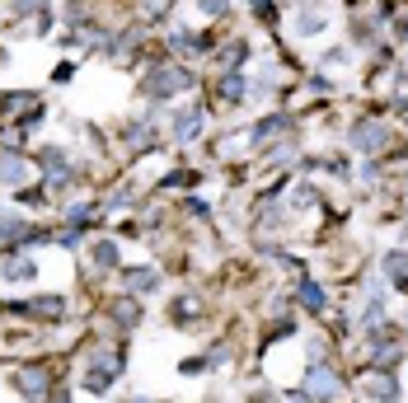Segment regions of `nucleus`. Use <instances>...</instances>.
Returning <instances> with one entry per match:
<instances>
[{
  "label": "nucleus",
  "instance_id": "16",
  "mask_svg": "<svg viewBox=\"0 0 408 403\" xmlns=\"http://www.w3.org/2000/svg\"><path fill=\"white\" fill-rule=\"evenodd\" d=\"M244 56H249V47H244V43H230L226 52H221V61H226V66L235 70V66H244Z\"/></svg>",
  "mask_w": 408,
  "mask_h": 403
},
{
  "label": "nucleus",
  "instance_id": "11",
  "mask_svg": "<svg viewBox=\"0 0 408 403\" xmlns=\"http://www.w3.org/2000/svg\"><path fill=\"white\" fill-rule=\"evenodd\" d=\"M244 90H249V85H244V80H239L235 70H230V75H221V99L239 103V99H244Z\"/></svg>",
  "mask_w": 408,
  "mask_h": 403
},
{
  "label": "nucleus",
  "instance_id": "13",
  "mask_svg": "<svg viewBox=\"0 0 408 403\" xmlns=\"http://www.w3.org/2000/svg\"><path fill=\"white\" fill-rule=\"evenodd\" d=\"M94 370H103V375H117V370H122V357H117V352H108V347H99V357H94Z\"/></svg>",
  "mask_w": 408,
  "mask_h": 403
},
{
  "label": "nucleus",
  "instance_id": "24",
  "mask_svg": "<svg viewBox=\"0 0 408 403\" xmlns=\"http://www.w3.org/2000/svg\"><path fill=\"white\" fill-rule=\"evenodd\" d=\"M136 403H146V399H136Z\"/></svg>",
  "mask_w": 408,
  "mask_h": 403
},
{
  "label": "nucleus",
  "instance_id": "12",
  "mask_svg": "<svg viewBox=\"0 0 408 403\" xmlns=\"http://www.w3.org/2000/svg\"><path fill=\"white\" fill-rule=\"evenodd\" d=\"M28 310H33V314H43V319H57V314L66 310V300H61V295H43V300H33Z\"/></svg>",
  "mask_w": 408,
  "mask_h": 403
},
{
  "label": "nucleus",
  "instance_id": "23",
  "mask_svg": "<svg viewBox=\"0 0 408 403\" xmlns=\"http://www.w3.org/2000/svg\"><path fill=\"white\" fill-rule=\"evenodd\" d=\"M52 403H66V394H52Z\"/></svg>",
  "mask_w": 408,
  "mask_h": 403
},
{
  "label": "nucleus",
  "instance_id": "4",
  "mask_svg": "<svg viewBox=\"0 0 408 403\" xmlns=\"http://www.w3.org/2000/svg\"><path fill=\"white\" fill-rule=\"evenodd\" d=\"M366 394H371V399H380V403H394V399H399V384H394V375H389V370H380V375H371V380H366Z\"/></svg>",
  "mask_w": 408,
  "mask_h": 403
},
{
  "label": "nucleus",
  "instance_id": "15",
  "mask_svg": "<svg viewBox=\"0 0 408 403\" xmlns=\"http://www.w3.org/2000/svg\"><path fill=\"white\" fill-rule=\"evenodd\" d=\"M94 263H99V268H113V263H117V248L108 244V239H99V244H94Z\"/></svg>",
  "mask_w": 408,
  "mask_h": 403
},
{
  "label": "nucleus",
  "instance_id": "8",
  "mask_svg": "<svg viewBox=\"0 0 408 403\" xmlns=\"http://www.w3.org/2000/svg\"><path fill=\"white\" fill-rule=\"evenodd\" d=\"M23 174H28V169H23L19 155H0V183H14V188H19Z\"/></svg>",
  "mask_w": 408,
  "mask_h": 403
},
{
  "label": "nucleus",
  "instance_id": "21",
  "mask_svg": "<svg viewBox=\"0 0 408 403\" xmlns=\"http://www.w3.org/2000/svg\"><path fill=\"white\" fill-rule=\"evenodd\" d=\"M319 28H324V14H305L300 19V33H319Z\"/></svg>",
  "mask_w": 408,
  "mask_h": 403
},
{
  "label": "nucleus",
  "instance_id": "2",
  "mask_svg": "<svg viewBox=\"0 0 408 403\" xmlns=\"http://www.w3.org/2000/svg\"><path fill=\"white\" fill-rule=\"evenodd\" d=\"M305 389H310V399H319V403H329L333 394L342 389V384H338V375H333L329 366H310V375H305Z\"/></svg>",
  "mask_w": 408,
  "mask_h": 403
},
{
  "label": "nucleus",
  "instance_id": "10",
  "mask_svg": "<svg viewBox=\"0 0 408 403\" xmlns=\"http://www.w3.org/2000/svg\"><path fill=\"white\" fill-rule=\"evenodd\" d=\"M295 295H300V305H305L310 314H324V291H319L315 281H300V291Z\"/></svg>",
  "mask_w": 408,
  "mask_h": 403
},
{
  "label": "nucleus",
  "instance_id": "22",
  "mask_svg": "<svg viewBox=\"0 0 408 403\" xmlns=\"http://www.w3.org/2000/svg\"><path fill=\"white\" fill-rule=\"evenodd\" d=\"M202 10L206 14H221V10H226V0H202Z\"/></svg>",
  "mask_w": 408,
  "mask_h": 403
},
{
  "label": "nucleus",
  "instance_id": "5",
  "mask_svg": "<svg viewBox=\"0 0 408 403\" xmlns=\"http://www.w3.org/2000/svg\"><path fill=\"white\" fill-rule=\"evenodd\" d=\"M352 141H357L362 150H380L389 141V132H385V127H375V122H362L357 132H352Z\"/></svg>",
  "mask_w": 408,
  "mask_h": 403
},
{
  "label": "nucleus",
  "instance_id": "20",
  "mask_svg": "<svg viewBox=\"0 0 408 403\" xmlns=\"http://www.w3.org/2000/svg\"><path fill=\"white\" fill-rule=\"evenodd\" d=\"M188 47H206V38H197V33H174V52H188Z\"/></svg>",
  "mask_w": 408,
  "mask_h": 403
},
{
  "label": "nucleus",
  "instance_id": "7",
  "mask_svg": "<svg viewBox=\"0 0 408 403\" xmlns=\"http://www.w3.org/2000/svg\"><path fill=\"white\" fill-rule=\"evenodd\" d=\"M127 286H132V291H159V272L155 268H132L127 272Z\"/></svg>",
  "mask_w": 408,
  "mask_h": 403
},
{
  "label": "nucleus",
  "instance_id": "6",
  "mask_svg": "<svg viewBox=\"0 0 408 403\" xmlns=\"http://www.w3.org/2000/svg\"><path fill=\"white\" fill-rule=\"evenodd\" d=\"M197 132H202V108H188V112L174 117V136H179V141H193Z\"/></svg>",
  "mask_w": 408,
  "mask_h": 403
},
{
  "label": "nucleus",
  "instance_id": "3",
  "mask_svg": "<svg viewBox=\"0 0 408 403\" xmlns=\"http://www.w3.org/2000/svg\"><path fill=\"white\" fill-rule=\"evenodd\" d=\"M14 384H19V394L23 399H47V375L43 370H19V375H14Z\"/></svg>",
  "mask_w": 408,
  "mask_h": 403
},
{
  "label": "nucleus",
  "instance_id": "9",
  "mask_svg": "<svg viewBox=\"0 0 408 403\" xmlns=\"http://www.w3.org/2000/svg\"><path fill=\"white\" fill-rule=\"evenodd\" d=\"M113 319H117L122 328H136V324H141V310H136V300H127V295H122V300H113Z\"/></svg>",
  "mask_w": 408,
  "mask_h": 403
},
{
  "label": "nucleus",
  "instance_id": "1",
  "mask_svg": "<svg viewBox=\"0 0 408 403\" xmlns=\"http://www.w3.org/2000/svg\"><path fill=\"white\" fill-rule=\"evenodd\" d=\"M179 90H193V70H183V66H155L146 75V94L150 99H169V94Z\"/></svg>",
  "mask_w": 408,
  "mask_h": 403
},
{
  "label": "nucleus",
  "instance_id": "19",
  "mask_svg": "<svg viewBox=\"0 0 408 403\" xmlns=\"http://www.w3.org/2000/svg\"><path fill=\"white\" fill-rule=\"evenodd\" d=\"M10 235L28 239V225H19V221H0V244H10Z\"/></svg>",
  "mask_w": 408,
  "mask_h": 403
},
{
  "label": "nucleus",
  "instance_id": "14",
  "mask_svg": "<svg viewBox=\"0 0 408 403\" xmlns=\"http://www.w3.org/2000/svg\"><path fill=\"white\" fill-rule=\"evenodd\" d=\"M385 272H389L394 281H408V253H389V258H385Z\"/></svg>",
  "mask_w": 408,
  "mask_h": 403
},
{
  "label": "nucleus",
  "instance_id": "18",
  "mask_svg": "<svg viewBox=\"0 0 408 403\" xmlns=\"http://www.w3.org/2000/svg\"><path fill=\"white\" fill-rule=\"evenodd\" d=\"M286 127V117H268V122H258V132H253V141H268V136H277Z\"/></svg>",
  "mask_w": 408,
  "mask_h": 403
},
{
  "label": "nucleus",
  "instance_id": "17",
  "mask_svg": "<svg viewBox=\"0 0 408 403\" xmlns=\"http://www.w3.org/2000/svg\"><path fill=\"white\" fill-rule=\"evenodd\" d=\"M28 277H38V268L28 263V258H14L10 263V281H28Z\"/></svg>",
  "mask_w": 408,
  "mask_h": 403
}]
</instances>
